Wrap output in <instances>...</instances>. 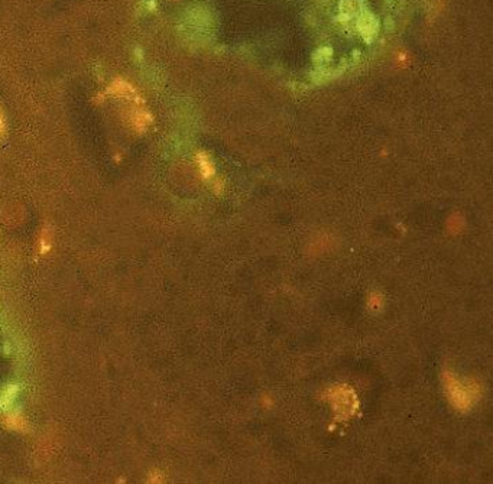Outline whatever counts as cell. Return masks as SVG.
<instances>
[{"label":"cell","instance_id":"cell-1","mask_svg":"<svg viewBox=\"0 0 493 484\" xmlns=\"http://www.w3.org/2000/svg\"><path fill=\"white\" fill-rule=\"evenodd\" d=\"M443 385L451 406L459 412H467L482 398V386L474 380H463L453 372L447 370L443 375Z\"/></svg>","mask_w":493,"mask_h":484},{"label":"cell","instance_id":"cell-2","mask_svg":"<svg viewBox=\"0 0 493 484\" xmlns=\"http://www.w3.org/2000/svg\"><path fill=\"white\" fill-rule=\"evenodd\" d=\"M328 402L333 405L334 410L342 416V418H349L353 415L354 410L357 408V402L354 396L353 390L347 389L346 386H337L330 390L327 395Z\"/></svg>","mask_w":493,"mask_h":484},{"label":"cell","instance_id":"cell-3","mask_svg":"<svg viewBox=\"0 0 493 484\" xmlns=\"http://www.w3.org/2000/svg\"><path fill=\"white\" fill-rule=\"evenodd\" d=\"M106 94H112V96H118V97H125V98H132L135 100L138 104L142 103V98H140L139 93L135 87L132 86L129 81H126L125 78L122 77H118L113 80V83L108 86L107 91Z\"/></svg>","mask_w":493,"mask_h":484},{"label":"cell","instance_id":"cell-4","mask_svg":"<svg viewBox=\"0 0 493 484\" xmlns=\"http://www.w3.org/2000/svg\"><path fill=\"white\" fill-rule=\"evenodd\" d=\"M357 29L366 41H372L379 31V21L370 12H363L357 19Z\"/></svg>","mask_w":493,"mask_h":484},{"label":"cell","instance_id":"cell-5","mask_svg":"<svg viewBox=\"0 0 493 484\" xmlns=\"http://www.w3.org/2000/svg\"><path fill=\"white\" fill-rule=\"evenodd\" d=\"M19 386L15 383H8L0 389V410L9 412L18 398Z\"/></svg>","mask_w":493,"mask_h":484},{"label":"cell","instance_id":"cell-6","mask_svg":"<svg viewBox=\"0 0 493 484\" xmlns=\"http://www.w3.org/2000/svg\"><path fill=\"white\" fill-rule=\"evenodd\" d=\"M152 122H153L152 114H150L149 111L143 110V108H136L132 113V117H130L132 128L136 130L138 133H143L145 130L148 129V126H149Z\"/></svg>","mask_w":493,"mask_h":484},{"label":"cell","instance_id":"cell-7","mask_svg":"<svg viewBox=\"0 0 493 484\" xmlns=\"http://www.w3.org/2000/svg\"><path fill=\"white\" fill-rule=\"evenodd\" d=\"M197 163H198V168H200V173H201V178L208 181V179H213L215 176V168L213 165V162L210 159V156L205 153V152H198L197 153Z\"/></svg>","mask_w":493,"mask_h":484},{"label":"cell","instance_id":"cell-8","mask_svg":"<svg viewBox=\"0 0 493 484\" xmlns=\"http://www.w3.org/2000/svg\"><path fill=\"white\" fill-rule=\"evenodd\" d=\"M360 8H362L360 0H342V3H340V12L346 19L353 18L354 15H357Z\"/></svg>","mask_w":493,"mask_h":484},{"label":"cell","instance_id":"cell-9","mask_svg":"<svg viewBox=\"0 0 493 484\" xmlns=\"http://www.w3.org/2000/svg\"><path fill=\"white\" fill-rule=\"evenodd\" d=\"M6 425L9 428H12V430L16 431H26V428H28L26 420H25V418L22 416L19 412H13L11 415H8L6 416Z\"/></svg>","mask_w":493,"mask_h":484},{"label":"cell","instance_id":"cell-10","mask_svg":"<svg viewBox=\"0 0 493 484\" xmlns=\"http://www.w3.org/2000/svg\"><path fill=\"white\" fill-rule=\"evenodd\" d=\"M51 233L43 230V233L41 234V238H39V245H41V253H46L51 250Z\"/></svg>","mask_w":493,"mask_h":484},{"label":"cell","instance_id":"cell-11","mask_svg":"<svg viewBox=\"0 0 493 484\" xmlns=\"http://www.w3.org/2000/svg\"><path fill=\"white\" fill-rule=\"evenodd\" d=\"M380 296L377 295V293H373L372 296H370V301H369V307L370 308H379V305H380Z\"/></svg>","mask_w":493,"mask_h":484},{"label":"cell","instance_id":"cell-12","mask_svg":"<svg viewBox=\"0 0 493 484\" xmlns=\"http://www.w3.org/2000/svg\"><path fill=\"white\" fill-rule=\"evenodd\" d=\"M6 130V120H5V116H3V111L0 108V135H3Z\"/></svg>","mask_w":493,"mask_h":484},{"label":"cell","instance_id":"cell-13","mask_svg":"<svg viewBox=\"0 0 493 484\" xmlns=\"http://www.w3.org/2000/svg\"><path fill=\"white\" fill-rule=\"evenodd\" d=\"M5 354H11V344L9 343H5Z\"/></svg>","mask_w":493,"mask_h":484}]
</instances>
